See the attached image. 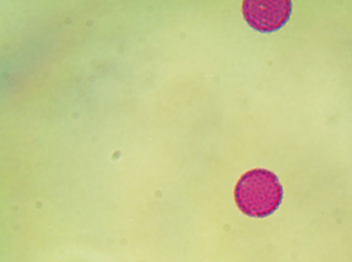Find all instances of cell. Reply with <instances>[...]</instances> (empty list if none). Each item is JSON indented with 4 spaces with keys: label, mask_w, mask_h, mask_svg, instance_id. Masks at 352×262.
Returning <instances> with one entry per match:
<instances>
[{
    "label": "cell",
    "mask_w": 352,
    "mask_h": 262,
    "mask_svg": "<svg viewBox=\"0 0 352 262\" xmlns=\"http://www.w3.org/2000/svg\"><path fill=\"white\" fill-rule=\"evenodd\" d=\"M283 190L278 176L269 170L256 168L240 176L234 190L236 206L252 218H265L282 204Z\"/></svg>",
    "instance_id": "cell-1"
},
{
    "label": "cell",
    "mask_w": 352,
    "mask_h": 262,
    "mask_svg": "<svg viewBox=\"0 0 352 262\" xmlns=\"http://www.w3.org/2000/svg\"><path fill=\"white\" fill-rule=\"evenodd\" d=\"M293 7L290 0H244L241 8L249 27L257 32L269 34L285 27Z\"/></svg>",
    "instance_id": "cell-2"
}]
</instances>
